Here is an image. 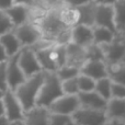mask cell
<instances>
[{"instance_id":"19","label":"cell","mask_w":125,"mask_h":125,"mask_svg":"<svg viewBox=\"0 0 125 125\" xmlns=\"http://www.w3.org/2000/svg\"><path fill=\"white\" fill-rule=\"evenodd\" d=\"M78 14V24H84L89 26H94L95 20V10H97V2L90 1L87 3L77 6Z\"/></svg>"},{"instance_id":"32","label":"cell","mask_w":125,"mask_h":125,"mask_svg":"<svg viewBox=\"0 0 125 125\" xmlns=\"http://www.w3.org/2000/svg\"><path fill=\"white\" fill-rule=\"evenodd\" d=\"M70 119H71L70 115L50 112V124L51 125H66L70 121Z\"/></svg>"},{"instance_id":"42","label":"cell","mask_w":125,"mask_h":125,"mask_svg":"<svg viewBox=\"0 0 125 125\" xmlns=\"http://www.w3.org/2000/svg\"><path fill=\"white\" fill-rule=\"evenodd\" d=\"M97 3H102V4H113L116 0H94Z\"/></svg>"},{"instance_id":"5","label":"cell","mask_w":125,"mask_h":125,"mask_svg":"<svg viewBox=\"0 0 125 125\" xmlns=\"http://www.w3.org/2000/svg\"><path fill=\"white\" fill-rule=\"evenodd\" d=\"M103 51L105 62L108 64L117 62L125 59V32L116 33L114 40L108 44L100 45Z\"/></svg>"},{"instance_id":"6","label":"cell","mask_w":125,"mask_h":125,"mask_svg":"<svg viewBox=\"0 0 125 125\" xmlns=\"http://www.w3.org/2000/svg\"><path fill=\"white\" fill-rule=\"evenodd\" d=\"M13 32L17 35L22 47L34 45L39 40H41L43 37L39 25L30 21L25 22V23L21 24V25L14 26Z\"/></svg>"},{"instance_id":"36","label":"cell","mask_w":125,"mask_h":125,"mask_svg":"<svg viewBox=\"0 0 125 125\" xmlns=\"http://www.w3.org/2000/svg\"><path fill=\"white\" fill-rule=\"evenodd\" d=\"M14 3V0H0V10L6 11L7 9H9Z\"/></svg>"},{"instance_id":"31","label":"cell","mask_w":125,"mask_h":125,"mask_svg":"<svg viewBox=\"0 0 125 125\" xmlns=\"http://www.w3.org/2000/svg\"><path fill=\"white\" fill-rule=\"evenodd\" d=\"M13 28H14V25L11 22L7 12L3 10H0V35L13 30Z\"/></svg>"},{"instance_id":"9","label":"cell","mask_w":125,"mask_h":125,"mask_svg":"<svg viewBox=\"0 0 125 125\" xmlns=\"http://www.w3.org/2000/svg\"><path fill=\"white\" fill-rule=\"evenodd\" d=\"M19 53L13 56L8 57L7 64V80H8V89L14 91L22 82L25 80V75L23 73L21 67L18 62Z\"/></svg>"},{"instance_id":"25","label":"cell","mask_w":125,"mask_h":125,"mask_svg":"<svg viewBox=\"0 0 125 125\" xmlns=\"http://www.w3.org/2000/svg\"><path fill=\"white\" fill-rule=\"evenodd\" d=\"M113 8L117 33L125 32V0H116L113 3Z\"/></svg>"},{"instance_id":"3","label":"cell","mask_w":125,"mask_h":125,"mask_svg":"<svg viewBox=\"0 0 125 125\" xmlns=\"http://www.w3.org/2000/svg\"><path fill=\"white\" fill-rule=\"evenodd\" d=\"M36 24L39 25L44 39L52 41L54 43L56 37L62 31L69 28L62 21L58 13V9H52V10L46 11L45 14Z\"/></svg>"},{"instance_id":"20","label":"cell","mask_w":125,"mask_h":125,"mask_svg":"<svg viewBox=\"0 0 125 125\" xmlns=\"http://www.w3.org/2000/svg\"><path fill=\"white\" fill-rule=\"evenodd\" d=\"M105 111L109 119L125 120V98L109 99Z\"/></svg>"},{"instance_id":"18","label":"cell","mask_w":125,"mask_h":125,"mask_svg":"<svg viewBox=\"0 0 125 125\" xmlns=\"http://www.w3.org/2000/svg\"><path fill=\"white\" fill-rule=\"evenodd\" d=\"M11 22L14 26L21 25L29 21L30 18V6L24 3H14L6 10Z\"/></svg>"},{"instance_id":"34","label":"cell","mask_w":125,"mask_h":125,"mask_svg":"<svg viewBox=\"0 0 125 125\" xmlns=\"http://www.w3.org/2000/svg\"><path fill=\"white\" fill-rule=\"evenodd\" d=\"M6 62H0V89H1L2 91H7V90H8V80H7V64H6Z\"/></svg>"},{"instance_id":"13","label":"cell","mask_w":125,"mask_h":125,"mask_svg":"<svg viewBox=\"0 0 125 125\" xmlns=\"http://www.w3.org/2000/svg\"><path fill=\"white\" fill-rule=\"evenodd\" d=\"M80 73L93 78L94 80L109 77L108 62L102 59H88L80 67Z\"/></svg>"},{"instance_id":"8","label":"cell","mask_w":125,"mask_h":125,"mask_svg":"<svg viewBox=\"0 0 125 125\" xmlns=\"http://www.w3.org/2000/svg\"><path fill=\"white\" fill-rule=\"evenodd\" d=\"M80 108V101L78 94H62L57 98L50 106L48 110L52 113H59V114L70 115L77 109Z\"/></svg>"},{"instance_id":"44","label":"cell","mask_w":125,"mask_h":125,"mask_svg":"<svg viewBox=\"0 0 125 125\" xmlns=\"http://www.w3.org/2000/svg\"><path fill=\"white\" fill-rule=\"evenodd\" d=\"M66 125H77V124H76L75 122L73 121V119H70V121H69V122H68V123H67Z\"/></svg>"},{"instance_id":"28","label":"cell","mask_w":125,"mask_h":125,"mask_svg":"<svg viewBox=\"0 0 125 125\" xmlns=\"http://www.w3.org/2000/svg\"><path fill=\"white\" fill-rule=\"evenodd\" d=\"M77 81H78V87H79V92H86V91L94 90L97 80L80 73L77 76Z\"/></svg>"},{"instance_id":"22","label":"cell","mask_w":125,"mask_h":125,"mask_svg":"<svg viewBox=\"0 0 125 125\" xmlns=\"http://www.w3.org/2000/svg\"><path fill=\"white\" fill-rule=\"evenodd\" d=\"M58 13L61 17L62 21L69 28H73V25L78 24V19H79V14H78L77 7H73L69 4L65 3L61 8H58Z\"/></svg>"},{"instance_id":"14","label":"cell","mask_w":125,"mask_h":125,"mask_svg":"<svg viewBox=\"0 0 125 125\" xmlns=\"http://www.w3.org/2000/svg\"><path fill=\"white\" fill-rule=\"evenodd\" d=\"M23 123L25 125H51L50 110L44 106L35 105L24 112Z\"/></svg>"},{"instance_id":"43","label":"cell","mask_w":125,"mask_h":125,"mask_svg":"<svg viewBox=\"0 0 125 125\" xmlns=\"http://www.w3.org/2000/svg\"><path fill=\"white\" fill-rule=\"evenodd\" d=\"M10 125H25L23 123V120H21V121H13L11 122Z\"/></svg>"},{"instance_id":"1","label":"cell","mask_w":125,"mask_h":125,"mask_svg":"<svg viewBox=\"0 0 125 125\" xmlns=\"http://www.w3.org/2000/svg\"><path fill=\"white\" fill-rule=\"evenodd\" d=\"M44 80V70L25 78L23 82L14 90L24 112L36 105V99Z\"/></svg>"},{"instance_id":"27","label":"cell","mask_w":125,"mask_h":125,"mask_svg":"<svg viewBox=\"0 0 125 125\" xmlns=\"http://www.w3.org/2000/svg\"><path fill=\"white\" fill-rule=\"evenodd\" d=\"M55 73H56L57 77L59 78V80L64 81V80L77 77L80 73V68L75 67V66H70V65H64V66L59 67Z\"/></svg>"},{"instance_id":"24","label":"cell","mask_w":125,"mask_h":125,"mask_svg":"<svg viewBox=\"0 0 125 125\" xmlns=\"http://www.w3.org/2000/svg\"><path fill=\"white\" fill-rule=\"evenodd\" d=\"M109 77L113 81L125 84V59L117 62L108 64Z\"/></svg>"},{"instance_id":"35","label":"cell","mask_w":125,"mask_h":125,"mask_svg":"<svg viewBox=\"0 0 125 125\" xmlns=\"http://www.w3.org/2000/svg\"><path fill=\"white\" fill-rule=\"evenodd\" d=\"M64 1L66 4H69V6H73V7H77V6H80V4L87 3V2L94 1V0H64Z\"/></svg>"},{"instance_id":"15","label":"cell","mask_w":125,"mask_h":125,"mask_svg":"<svg viewBox=\"0 0 125 125\" xmlns=\"http://www.w3.org/2000/svg\"><path fill=\"white\" fill-rule=\"evenodd\" d=\"M93 26L76 24L71 28V42L83 47L93 44Z\"/></svg>"},{"instance_id":"23","label":"cell","mask_w":125,"mask_h":125,"mask_svg":"<svg viewBox=\"0 0 125 125\" xmlns=\"http://www.w3.org/2000/svg\"><path fill=\"white\" fill-rule=\"evenodd\" d=\"M93 43L97 45H103L108 44L114 40L116 33L111 31L110 29L104 26L94 25L93 26Z\"/></svg>"},{"instance_id":"33","label":"cell","mask_w":125,"mask_h":125,"mask_svg":"<svg viewBox=\"0 0 125 125\" xmlns=\"http://www.w3.org/2000/svg\"><path fill=\"white\" fill-rule=\"evenodd\" d=\"M111 98H125V84L112 80V84H111Z\"/></svg>"},{"instance_id":"45","label":"cell","mask_w":125,"mask_h":125,"mask_svg":"<svg viewBox=\"0 0 125 125\" xmlns=\"http://www.w3.org/2000/svg\"><path fill=\"white\" fill-rule=\"evenodd\" d=\"M3 94H4V91H2L1 89H0V99H2V98H3Z\"/></svg>"},{"instance_id":"37","label":"cell","mask_w":125,"mask_h":125,"mask_svg":"<svg viewBox=\"0 0 125 125\" xmlns=\"http://www.w3.org/2000/svg\"><path fill=\"white\" fill-rule=\"evenodd\" d=\"M104 125H125V120L119 119H109Z\"/></svg>"},{"instance_id":"30","label":"cell","mask_w":125,"mask_h":125,"mask_svg":"<svg viewBox=\"0 0 125 125\" xmlns=\"http://www.w3.org/2000/svg\"><path fill=\"white\" fill-rule=\"evenodd\" d=\"M62 88L65 94H78L79 93V87H78L77 77L62 81Z\"/></svg>"},{"instance_id":"10","label":"cell","mask_w":125,"mask_h":125,"mask_svg":"<svg viewBox=\"0 0 125 125\" xmlns=\"http://www.w3.org/2000/svg\"><path fill=\"white\" fill-rule=\"evenodd\" d=\"M2 99H3V102H4L6 116L8 117L11 122L23 120L24 110H23V108H22L20 101L18 100L14 91L8 89L7 91H4V94H3Z\"/></svg>"},{"instance_id":"39","label":"cell","mask_w":125,"mask_h":125,"mask_svg":"<svg viewBox=\"0 0 125 125\" xmlns=\"http://www.w3.org/2000/svg\"><path fill=\"white\" fill-rule=\"evenodd\" d=\"M11 121L6 116V115H1L0 116V125H10Z\"/></svg>"},{"instance_id":"4","label":"cell","mask_w":125,"mask_h":125,"mask_svg":"<svg viewBox=\"0 0 125 125\" xmlns=\"http://www.w3.org/2000/svg\"><path fill=\"white\" fill-rule=\"evenodd\" d=\"M71 119L77 125H104L109 117L105 110L80 106L71 114Z\"/></svg>"},{"instance_id":"11","label":"cell","mask_w":125,"mask_h":125,"mask_svg":"<svg viewBox=\"0 0 125 125\" xmlns=\"http://www.w3.org/2000/svg\"><path fill=\"white\" fill-rule=\"evenodd\" d=\"M94 25L104 26V28H108L113 32L117 33L116 25H115V14L113 4L97 3Z\"/></svg>"},{"instance_id":"12","label":"cell","mask_w":125,"mask_h":125,"mask_svg":"<svg viewBox=\"0 0 125 125\" xmlns=\"http://www.w3.org/2000/svg\"><path fill=\"white\" fill-rule=\"evenodd\" d=\"M36 54L37 61L41 65L42 69L44 71H56L58 69V62H57L56 48L55 43L50 46H46L44 48L34 51Z\"/></svg>"},{"instance_id":"21","label":"cell","mask_w":125,"mask_h":125,"mask_svg":"<svg viewBox=\"0 0 125 125\" xmlns=\"http://www.w3.org/2000/svg\"><path fill=\"white\" fill-rule=\"evenodd\" d=\"M0 42H1L8 57L18 54L20 52V50L22 48L21 44H20L19 40H18L17 35L14 34L13 30L0 35Z\"/></svg>"},{"instance_id":"40","label":"cell","mask_w":125,"mask_h":125,"mask_svg":"<svg viewBox=\"0 0 125 125\" xmlns=\"http://www.w3.org/2000/svg\"><path fill=\"white\" fill-rule=\"evenodd\" d=\"M15 3H24V4H28V6H33V0H14Z\"/></svg>"},{"instance_id":"41","label":"cell","mask_w":125,"mask_h":125,"mask_svg":"<svg viewBox=\"0 0 125 125\" xmlns=\"http://www.w3.org/2000/svg\"><path fill=\"white\" fill-rule=\"evenodd\" d=\"M6 115V109H4V102L3 99H0V116Z\"/></svg>"},{"instance_id":"17","label":"cell","mask_w":125,"mask_h":125,"mask_svg":"<svg viewBox=\"0 0 125 125\" xmlns=\"http://www.w3.org/2000/svg\"><path fill=\"white\" fill-rule=\"evenodd\" d=\"M78 98H79L80 101V106L100 109V110H105L106 109L108 100H105L103 97H101L95 90L79 92L78 93Z\"/></svg>"},{"instance_id":"26","label":"cell","mask_w":125,"mask_h":125,"mask_svg":"<svg viewBox=\"0 0 125 125\" xmlns=\"http://www.w3.org/2000/svg\"><path fill=\"white\" fill-rule=\"evenodd\" d=\"M111 84H112V79L110 77L101 78L95 82L94 90L105 100H109L111 99Z\"/></svg>"},{"instance_id":"29","label":"cell","mask_w":125,"mask_h":125,"mask_svg":"<svg viewBox=\"0 0 125 125\" xmlns=\"http://www.w3.org/2000/svg\"><path fill=\"white\" fill-rule=\"evenodd\" d=\"M33 6H37L44 10L48 11L52 9H58L65 4L64 0H33Z\"/></svg>"},{"instance_id":"2","label":"cell","mask_w":125,"mask_h":125,"mask_svg":"<svg viewBox=\"0 0 125 125\" xmlns=\"http://www.w3.org/2000/svg\"><path fill=\"white\" fill-rule=\"evenodd\" d=\"M64 94L62 81L54 71H44V80L36 99V105L48 108L57 98Z\"/></svg>"},{"instance_id":"38","label":"cell","mask_w":125,"mask_h":125,"mask_svg":"<svg viewBox=\"0 0 125 125\" xmlns=\"http://www.w3.org/2000/svg\"><path fill=\"white\" fill-rule=\"evenodd\" d=\"M7 59H8V55H7L6 51H4V48H3V46H2L1 42H0V62H6Z\"/></svg>"},{"instance_id":"16","label":"cell","mask_w":125,"mask_h":125,"mask_svg":"<svg viewBox=\"0 0 125 125\" xmlns=\"http://www.w3.org/2000/svg\"><path fill=\"white\" fill-rule=\"evenodd\" d=\"M66 55H67V62L66 65L70 66L80 67L84 64V62L88 61L87 56V47L80 46L78 44H75L73 42H69L66 44Z\"/></svg>"},{"instance_id":"7","label":"cell","mask_w":125,"mask_h":125,"mask_svg":"<svg viewBox=\"0 0 125 125\" xmlns=\"http://www.w3.org/2000/svg\"><path fill=\"white\" fill-rule=\"evenodd\" d=\"M18 62H19V66L21 67L22 71L26 78L43 70L39 61H37L34 50H32L30 46H25V47H22L20 50L19 56H18Z\"/></svg>"}]
</instances>
